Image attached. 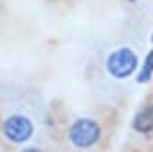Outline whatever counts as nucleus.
<instances>
[{"instance_id": "obj_1", "label": "nucleus", "mask_w": 153, "mask_h": 152, "mask_svg": "<svg viewBox=\"0 0 153 152\" xmlns=\"http://www.w3.org/2000/svg\"><path fill=\"white\" fill-rule=\"evenodd\" d=\"M101 136V129L99 125L94 121V120H88V118H83V120H78L68 130V138L70 141L79 147V148H87V147H92L94 143H97Z\"/></svg>"}, {"instance_id": "obj_2", "label": "nucleus", "mask_w": 153, "mask_h": 152, "mask_svg": "<svg viewBox=\"0 0 153 152\" xmlns=\"http://www.w3.org/2000/svg\"><path fill=\"white\" fill-rule=\"evenodd\" d=\"M137 67V56L131 49L121 47L114 51L106 60V69L114 78H128Z\"/></svg>"}, {"instance_id": "obj_3", "label": "nucleus", "mask_w": 153, "mask_h": 152, "mask_svg": "<svg viewBox=\"0 0 153 152\" xmlns=\"http://www.w3.org/2000/svg\"><path fill=\"white\" fill-rule=\"evenodd\" d=\"M4 134L15 143H24L33 134V123L25 116H9L4 123Z\"/></svg>"}, {"instance_id": "obj_4", "label": "nucleus", "mask_w": 153, "mask_h": 152, "mask_svg": "<svg viewBox=\"0 0 153 152\" xmlns=\"http://www.w3.org/2000/svg\"><path fill=\"white\" fill-rule=\"evenodd\" d=\"M133 129L137 132L148 134L153 130V103L144 105L133 118Z\"/></svg>"}, {"instance_id": "obj_5", "label": "nucleus", "mask_w": 153, "mask_h": 152, "mask_svg": "<svg viewBox=\"0 0 153 152\" xmlns=\"http://www.w3.org/2000/svg\"><path fill=\"white\" fill-rule=\"evenodd\" d=\"M151 74H153V49L148 53V56H146V60H144V63H142V69H140V72H139V76H137V82H139V84L149 82Z\"/></svg>"}, {"instance_id": "obj_6", "label": "nucleus", "mask_w": 153, "mask_h": 152, "mask_svg": "<svg viewBox=\"0 0 153 152\" xmlns=\"http://www.w3.org/2000/svg\"><path fill=\"white\" fill-rule=\"evenodd\" d=\"M24 152H42V150H38V148H25Z\"/></svg>"}, {"instance_id": "obj_7", "label": "nucleus", "mask_w": 153, "mask_h": 152, "mask_svg": "<svg viewBox=\"0 0 153 152\" xmlns=\"http://www.w3.org/2000/svg\"><path fill=\"white\" fill-rule=\"evenodd\" d=\"M128 2H137V0H128Z\"/></svg>"}, {"instance_id": "obj_8", "label": "nucleus", "mask_w": 153, "mask_h": 152, "mask_svg": "<svg viewBox=\"0 0 153 152\" xmlns=\"http://www.w3.org/2000/svg\"><path fill=\"white\" fill-rule=\"evenodd\" d=\"M151 42H153V35H151Z\"/></svg>"}]
</instances>
